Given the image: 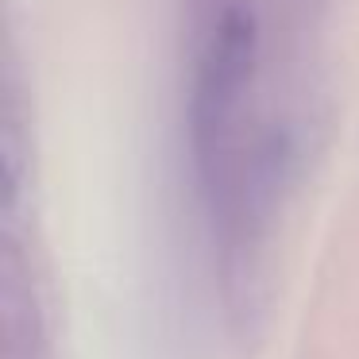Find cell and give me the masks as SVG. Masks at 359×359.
<instances>
[{
	"mask_svg": "<svg viewBox=\"0 0 359 359\" xmlns=\"http://www.w3.org/2000/svg\"><path fill=\"white\" fill-rule=\"evenodd\" d=\"M259 62V27L251 8L224 4L201 43L189 93V155L212 232H224L240 194V116Z\"/></svg>",
	"mask_w": 359,
	"mask_h": 359,
	"instance_id": "6da1fadb",
	"label": "cell"
},
{
	"mask_svg": "<svg viewBox=\"0 0 359 359\" xmlns=\"http://www.w3.org/2000/svg\"><path fill=\"white\" fill-rule=\"evenodd\" d=\"M4 359H47V320L16 248L4 251Z\"/></svg>",
	"mask_w": 359,
	"mask_h": 359,
	"instance_id": "7a4b0ae2",
	"label": "cell"
}]
</instances>
